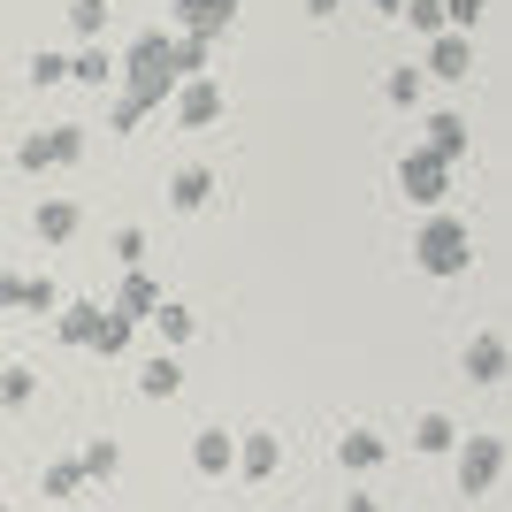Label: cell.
Listing matches in <instances>:
<instances>
[{"label":"cell","instance_id":"obj_31","mask_svg":"<svg viewBox=\"0 0 512 512\" xmlns=\"http://www.w3.org/2000/svg\"><path fill=\"white\" fill-rule=\"evenodd\" d=\"M115 260H130V268H138V260H146V230H115Z\"/></svg>","mask_w":512,"mask_h":512},{"label":"cell","instance_id":"obj_26","mask_svg":"<svg viewBox=\"0 0 512 512\" xmlns=\"http://www.w3.org/2000/svg\"><path fill=\"white\" fill-rule=\"evenodd\" d=\"M69 77H77V85H115V62H107V46H85V54H69Z\"/></svg>","mask_w":512,"mask_h":512},{"label":"cell","instance_id":"obj_16","mask_svg":"<svg viewBox=\"0 0 512 512\" xmlns=\"http://www.w3.org/2000/svg\"><path fill=\"white\" fill-rule=\"evenodd\" d=\"M207 199H214V169H207V161H184V169L169 176V207L176 214H199Z\"/></svg>","mask_w":512,"mask_h":512},{"label":"cell","instance_id":"obj_18","mask_svg":"<svg viewBox=\"0 0 512 512\" xmlns=\"http://www.w3.org/2000/svg\"><path fill=\"white\" fill-rule=\"evenodd\" d=\"M161 299H169V291H161L146 268H130L123 291H115V314H123V321H153V306H161Z\"/></svg>","mask_w":512,"mask_h":512},{"label":"cell","instance_id":"obj_15","mask_svg":"<svg viewBox=\"0 0 512 512\" xmlns=\"http://www.w3.org/2000/svg\"><path fill=\"white\" fill-rule=\"evenodd\" d=\"M383 459H390V444L375 436V428H344V436H337V467L344 474H375Z\"/></svg>","mask_w":512,"mask_h":512},{"label":"cell","instance_id":"obj_30","mask_svg":"<svg viewBox=\"0 0 512 512\" xmlns=\"http://www.w3.org/2000/svg\"><path fill=\"white\" fill-rule=\"evenodd\" d=\"M23 306H31V314H54V276H23Z\"/></svg>","mask_w":512,"mask_h":512},{"label":"cell","instance_id":"obj_22","mask_svg":"<svg viewBox=\"0 0 512 512\" xmlns=\"http://www.w3.org/2000/svg\"><path fill=\"white\" fill-rule=\"evenodd\" d=\"M107 23H115V8H107V0H69V31H77V39H107Z\"/></svg>","mask_w":512,"mask_h":512},{"label":"cell","instance_id":"obj_21","mask_svg":"<svg viewBox=\"0 0 512 512\" xmlns=\"http://www.w3.org/2000/svg\"><path fill=\"white\" fill-rule=\"evenodd\" d=\"M31 398H39V375L31 367H0V413H31Z\"/></svg>","mask_w":512,"mask_h":512},{"label":"cell","instance_id":"obj_35","mask_svg":"<svg viewBox=\"0 0 512 512\" xmlns=\"http://www.w3.org/2000/svg\"><path fill=\"white\" fill-rule=\"evenodd\" d=\"M398 8H406V0H375V16H398Z\"/></svg>","mask_w":512,"mask_h":512},{"label":"cell","instance_id":"obj_36","mask_svg":"<svg viewBox=\"0 0 512 512\" xmlns=\"http://www.w3.org/2000/svg\"><path fill=\"white\" fill-rule=\"evenodd\" d=\"M0 512H8V497H0Z\"/></svg>","mask_w":512,"mask_h":512},{"label":"cell","instance_id":"obj_32","mask_svg":"<svg viewBox=\"0 0 512 512\" xmlns=\"http://www.w3.org/2000/svg\"><path fill=\"white\" fill-rule=\"evenodd\" d=\"M16 306H23V276H16V268H0V314H16Z\"/></svg>","mask_w":512,"mask_h":512},{"label":"cell","instance_id":"obj_4","mask_svg":"<svg viewBox=\"0 0 512 512\" xmlns=\"http://www.w3.org/2000/svg\"><path fill=\"white\" fill-rule=\"evenodd\" d=\"M451 474H459V497H490L505 482V436L482 428V436H459L451 444Z\"/></svg>","mask_w":512,"mask_h":512},{"label":"cell","instance_id":"obj_33","mask_svg":"<svg viewBox=\"0 0 512 512\" xmlns=\"http://www.w3.org/2000/svg\"><path fill=\"white\" fill-rule=\"evenodd\" d=\"M344 512H383V497H367V490H352V497H344Z\"/></svg>","mask_w":512,"mask_h":512},{"label":"cell","instance_id":"obj_28","mask_svg":"<svg viewBox=\"0 0 512 512\" xmlns=\"http://www.w3.org/2000/svg\"><path fill=\"white\" fill-rule=\"evenodd\" d=\"M23 77H31V85H69V54H54V46H46V54H31V69H23Z\"/></svg>","mask_w":512,"mask_h":512},{"label":"cell","instance_id":"obj_19","mask_svg":"<svg viewBox=\"0 0 512 512\" xmlns=\"http://www.w3.org/2000/svg\"><path fill=\"white\" fill-rule=\"evenodd\" d=\"M153 337H161V352H184V344L199 337L192 306H184V299H161V306H153Z\"/></svg>","mask_w":512,"mask_h":512},{"label":"cell","instance_id":"obj_11","mask_svg":"<svg viewBox=\"0 0 512 512\" xmlns=\"http://www.w3.org/2000/svg\"><path fill=\"white\" fill-rule=\"evenodd\" d=\"M230 467H237V436L230 428H199L192 436V474L199 482H230Z\"/></svg>","mask_w":512,"mask_h":512},{"label":"cell","instance_id":"obj_3","mask_svg":"<svg viewBox=\"0 0 512 512\" xmlns=\"http://www.w3.org/2000/svg\"><path fill=\"white\" fill-rule=\"evenodd\" d=\"M130 329H138V321H123L115 306H100V299L62 306V344H69V352H100V360H115V352L130 344Z\"/></svg>","mask_w":512,"mask_h":512},{"label":"cell","instance_id":"obj_10","mask_svg":"<svg viewBox=\"0 0 512 512\" xmlns=\"http://www.w3.org/2000/svg\"><path fill=\"white\" fill-rule=\"evenodd\" d=\"M276 467H283L276 428H245V436H237V467L230 474H245V482H276Z\"/></svg>","mask_w":512,"mask_h":512},{"label":"cell","instance_id":"obj_8","mask_svg":"<svg viewBox=\"0 0 512 512\" xmlns=\"http://www.w3.org/2000/svg\"><path fill=\"white\" fill-rule=\"evenodd\" d=\"M69 161H85V130L77 123H54V130H31L16 146V169L39 176V169H69Z\"/></svg>","mask_w":512,"mask_h":512},{"label":"cell","instance_id":"obj_17","mask_svg":"<svg viewBox=\"0 0 512 512\" xmlns=\"http://www.w3.org/2000/svg\"><path fill=\"white\" fill-rule=\"evenodd\" d=\"M138 398H153V406H169V398H184V360H176V352L146 360V367H138Z\"/></svg>","mask_w":512,"mask_h":512},{"label":"cell","instance_id":"obj_12","mask_svg":"<svg viewBox=\"0 0 512 512\" xmlns=\"http://www.w3.org/2000/svg\"><path fill=\"white\" fill-rule=\"evenodd\" d=\"M459 367H467L474 390H497V383H505V337H497V329H474V344H467V360H459Z\"/></svg>","mask_w":512,"mask_h":512},{"label":"cell","instance_id":"obj_27","mask_svg":"<svg viewBox=\"0 0 512 512\" xmlns=\"http://www.w3.org/2000/svg\"><path fill=\"white\" fill-rule=\"evenodd\" d=\"M398 23H413L421 39H436V31H444V0H406V8H398Z\"/></svg>","mask_w":512,"mask_h":512},{"label":"cell","instance_id":"obj_13","mask_svg":"<svg viewBox=\"0 0 512 512\" xmlns=\"http://www.w3.org/2000/svg\"><path fill=\"white\" fill-rule=\"evenodd\" d=\"M428 153L459 169V161L474 153V123H467V115H451V107H444V115H428Z\"/></svg>","mask_w":512,"mask_h":512},{"label":"cell","instance_id":"obj_9","mask_svg":"<svg viewBox=\"0 0 512 512\" xmlns=\"http://www.w3.org/2000/svg\"><path fill=\"white\" fill-rule=\"evenodd\" d=\"M421 77H428V85H467V77H474V39H467V31H436Z\"/></svg>","mask_w":512,"mask_h":512},{"label":"cell","instance_id":"obj_6","mask_svg":"<svg viewBox=\"0 0 512 512\" xmlns=\"http://www.w3.org/2000/svg\"><path fill=\"white\" fill-rule=\"evenodd\" d=\"M398 192H406L413 207L436 214V207L451 199V161H436L428 146H406V153H398Z\"/></svg>","mask_w":512,"mask_h":512},{"label":"cell","instance_id":"obj_25","mask_svg":"<svg viewBox=\"0 0 512 512\" xmlns=\"http://www.w3.org/2000/svg\"><path fill=\"white\" fill-rule=\"evenodd\" d=\"M39 490L62 505V497H77L85 490V474H77V459H46V474H39Z\"/></svg>","mask_w":512,"mask_h":512},{"label":"cell","instance_id":"obj_24","mask_svg":"<svg viewBox=\"0 0 512 512\" xmlns=\"http://www.w3.org/2000/svg\"><path fill=\"white\" fill-rule=\"evenodd\" d=\"M421 85H428V77H421V69H413V62L383 69V107H413V100H421Z\"/></svg>","mask_w":512,"mask_h":512},{"label":"cell","instance_id":"obj_34","mask_svg":"<svg viewBox=\"0 0 512 512\" xmlns=\"http://www.w3.org/2000/svg\"><path fill=\"white\" fill-rule=\"evenodd\" d=\"M344 0H306V16H337Z\"/></svg>","mask_w":512,"mask_h":512},{"label":"cell","instance_id":"obj_29","mask_svg":"<svg viewBox=\"0 0 512 512\" xmlns=\"http://www.w3.org/2000/svg\"><path fill=\"white\" fill-rule=\"evenodd\" d=\"M490 16V0H444V31H467L474 39V23Z\"/></svg>","mask_w":512,"mask_h":512},{"label":"cell","instance_id":"obj_20","mask_svg":"<svg viewBox=\"0 0 512 512\" xmlns=\"http://www.w3.org/2000/svg\"><path fill=\"white\" fill-rule=\"evenodd\" d=\"M77 474H85V482H115V474H123V444H115V436L85 444V451H77Z\"/></svg>","mask_w":512,"mask_h":512},{"label":"cell","instance_id":"obj_14","mask_svg":"<svg viewBox=\"0 0 512 512\" xmlns=\"http://www.w3.org/2000/svg\"><path fill=\"white\" fill-rule=\"evenodd\" d=\"M31 230H39V245H69L85 230V207L77 199H46V207H31Z\"/></svg>","mask_w":512,"mask_h":512},{"label":"cell","instance_id":"obj_5","mask_svg":"<svg viewBox=\"0 0 512 512\" xmlns=\"http://www.w3.org/2000/svg\"><path fill=\"white\" fill-rule=\"evenodd\" d=\"M245 16V0H169V23L176 39H199V46H222Z\"/></svg>","mask_w":512,"mask_h":512},{"label":"cell","instance_id":"obj_7","mask_svg":"<svg viewBox=\"0 0 512 512\" xmlns=\"http://www.w3.org/2000/svg\"><path fill=\"white\" fill-rule=\"evenodd\" d=\"M169 115H176V130H214L230 115V85H222V77H184V85L169 92Z\"/></svg>","mask_w":512,"mask_h":512},{"label":"cell","instance_id":"obj_2","mask_svg":"<svg viewBox=\"0 0 512 512\" xmlns=\"http://www.w3.org/2000/svg\"><path fill=\"white\" fill-rule=\"evenodd\" d=\"M413 268L421 276H436V283H451V276H467L474 268V230L459 222V214H421V230H413Z\"/></svg>","mask_w":512,"mask_h":512},{"label":"cell","instance_id":"obj_23","mask_svg":"<svg viewBox=\"0 0 512 512\" xmlns=\"http://www.w3.org/2000/svg\"><path fill=\"white\" fill-rule=\"evenodd\" d=\"M459 444V421H451V413H421V421H413V451H451Z\"/></svg>","mask_w":512,"mask_h":512},{"label":"cell","instance_id":"obj_1","mask_svg":"<svg viewBox=\"0 0 512 512\" xmlns=\"http://www.w3.org/2000/svg\"><path fill=\"white\" fill-rule=\"evenodd\" d=\"M207 54H214V46L176 39V31H138V39L123 46V62H115L123 100H115V115H107V130H115V138H130L153 107H169V92L184 85V77H207Z\"/></svg>","mask_w":512,"mask_h":512}]
</instances>
